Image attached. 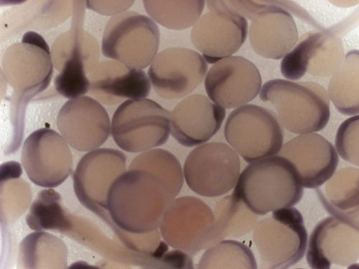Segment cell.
<instances>
[{
	"instance_id": "6da1fadb",
	"label": "cell",
	"mask_w": 359,
	"mask_h": 269,
	"mask_svg": "<svg viewBox=\"0 0 359 269\" xmlns=\"http://www.w3.org/2000/svg\"><path fill=\"white\" fill-rule=\"evenodd\" d=\"M175 196L162 178L143 169H129L110 188L107 211L112 222L133 234L161 227Z\"/></svg>"
},
{
	"instance_id": "7a4b0ae2",
	"label": "cell",
	"mask_w": 359,
	"mask_h": 269,
	"mask_svg": "<svg viewBox=\"0 0 359 269\" xmlns=\"http://www.w3.org/2000/svg\"><path fill=\"white\" fill-rule=\"evenodd\" d=\"M232 195L262 216L296 205L303 197L304 188L292 164L279 155L248 165L239 175Z\"/></svg>"
},
{
	"instance_id": "3957f363",
	"label": "cell",
	"mask_w": 359,
	"mask_h": 269,
	"mask_svg": "<svg viewBox=\"0 0 359 269\" xmlns=\"http://www.w3.org/2000/svg\"><path fill=\"white\" fill-rule=\"evenodd\" d=\"M259 98L273 105L280 124L294 134L319 132L330 119V99L315 82L269 80L261 88Z\"/></svg>"
},
{
	"instance_id": "277c9868",
	"label": "cell",
	"mask_w": 359,
	"mask_h": 269,
	"mask_svg": "<svg viewBox=\"0 0 359 269\" xmlns=\"http://www.w3.org/2000/svg\"><path fill=\"white\" fill-rule=\"evenodd\" d=\"M160 29L147 16L128 11L110 18L104 29V56L128 67L143 70L151 65L160 45Z\"/></svg>"
},
{
	"instance_id": "5b68a950",
	"label": "cell",
	"mask_w": 359,
	"mask_h": 269,
	"mask_svg": "<svg viewBox=\"0 0 359 269\" xmlns=\"http://www.w3.org/2000/svg\"><path fill=\"white\" fill-rule=\"evenodd\" d=\"M224 136L248 164L278 155L284 141L277 115L271 110L252 104L237 107L230 113Z\"/></svg>"
},
{
	"instance_id": "8992f818",
	"label": "cell",
	"mask_w": 359,
	"mask_h": 269,
	"mask_svg": "<svg viewBox=\"0 0 359 269\" xmlns=\"http://www.w3.org/2000/svg\"><path fill=\"white\" fill-rule=\"evenodd\" d=\"M111 133L123 151L140 153L164 145L170 133V112L149 99L129 100L118 107Z\"/></svg>"
},
{
	"instance_id": "52a82bcc",
	"label": "cell",
	"mask_w": 359,
	"mask_h": 269,
	"mask_svg": "<svg viewBox=\"0 0 359 269\" xmlns=\"http://www.w3.org/2000/svg\"><path fill=\"white\" fill-rule=\"evenodd\" d=\"M253 239L264 268H290L303 259L308 244L303 216L294 207L274 211L259 221Z\"/></svg>"
},
{
	"instance_id": "ba28073f",
	"label": "cell",
	"mask_w": 359,
	"mask_h": 269,
	"mask_svg": "<svg viewBox=\"0 0 359 269\" xmlns=\"http://www.w3.org/2000/svg\"><path fill=\"white\" fill-rule=\"evenodd\" d=\"M241 162L233 149L224 143L198 146L188 156L184 175L189 188L205 197L223 196L235 188Z\"/></svg>"
},
{
	"instance_id": "9c48e42d",
	"label": "cell",
	"mask_w": 359,
	"mask_h": 269,
	"mask_svg": "<svg viewBox=\"0 0 359 269\" xmlns=\"http://www.w3.org/2000/svg\"><path fill=\"white\" fill-rule=\"evenodd\" d=\"M208 11L194 25L191 39L209 65L236 53L248 35V22L227 2L207 1Z\"/></svg>"
},
{
	"instance_id": "30bf717a",
	"label": "cell",
	"mask_w": 359,
	"mask_h": 269,
	"mask_svg": "<svg viewBox=\"0 0 359 269\" xmlns=\"http://www.w3.org/2000/svg\"><path fill=\"white\" fill-rule=\"evenodd\" d=\"M239 14L251 20L249 37L252 49L269 59L283 58L297 44L298 29L285 10L251 1H228Z\"/></svg>"
},
{
	"instance_id": "8fae6325",
	"label": "cell",
	"mask_w": 359,
	"mask_h": 269,
	"mask_svg": "<svg viewBox=\"0 0 359 269\" xmlns=\"http://www.w3.org/2000/svg\"><path fill=\"white\" fill-rule=\"evenodd\" d=\"M21 162L31 181L46 188L63 184L74 166L69 143L62 135L50 129L37 130L27 138Z\"/></svg>"
},
{
	"instance_id": "7c38bea8",
	"label": "cell",
	"mask_w": 359,
	"mask_h": 269,
	"mask_svg": "<svg viewBox=\"0 0 359 269\" xmlns=\"http://www.w3.org/2000/svg\"><path fill=\"white\" fill-rule=\"evenodd\" d=\"M216 217L212 209L196 197L175 199L161 225L172 247L195 254L215 244Z\"/></svg>"
},
{
	"instance_id": "4fadbf2b",
	"label": "cell",
	"mask_w": 359,
	"mask_h": 269,
	"mask_svg": "<svg viewBox=\"0 0 359 269\" xmlns=\"http://www.w3.org/2000/svg\"><path fill=\"white\" fill-rule=\"evenodd\" d=\"M3 73L18 95L34 97L49 86L53 75L50 49L43 38L26 33L3 59Z\"/></svg>"
},
{
	"instance_id": "5bb4252c",
	"label": "cell",
	"mask_w": 359,
	"mask_h": 269,
	"mask_svg": "<svg viewBox=\"0 0 359 269\" xmlns=\"http://www.w3.org/2000/svg\"><path fill=\"white\" fill-rule=\"evenodd\" d=\"M208 71L205 60L196 51L170 48L158 53L148 71L156 93L165 100H177L192 93Z\"/></svg>"
},
{
	"instance_id": "9a60e30c",
	"label": "cell",
	"mask_w": 359,
	"mask_h": 269,
	"mask_svg": "<svg viewBox=\"0 0 359 269\" xmlns=\"http://www.w3.org/2000/svg\"><path fill=\"white\" fill-rule=\"evenodd\" d=\"M261 88L262 77L257 67L238 55L224 58L214 65L205 79L209 99L224 109L247 105L257 98Z\"/></svg>"
},
{
	"instance_id": "2e32d148",
	"label": "cell",
	"mask_w": 359,
	"mask_h": 269,
	"mask_svg": "<svg viewBox=\"0 0 359 269\" xmlns=\"http://www.w3.org/2000/svg\"><path fill=\"white\" fill-rule=\"evenodd\" d=\"M57 126L75 150L90 152L107 140L111 124L107 110L97 100L83 96L64 105L57 114Z\"/></svg>"
},
{
	"instance_id": "e0dca14e",
	"label": "cell",
	"mask_w": 359,
	"mask_h": 269,
	"mask_svg": "<svg viewBox=\"0 0 359 269\" xmlns=\"http://www.w3.org/2000/svg\"><path fill=\"white\" fill-rule=\"evenodd\" d=\"M294 166L303 188L318 189L335 173L339 159L334 145L312 133L298 136L284 145L279 153Z\"/></svg>"
},
{
	"instance_id": "ac0fdd59",
	"label": "cell",
	"mask_w": 359,
	"mask_h": 269,
	"mask_svg": "<svg viewBox=\"0 0 359 269\" xmlns=\"http://www.w3.org/2000/svg\"><path fill=\"white\" fill-rule=\"evenodd\" d=\"M309 244L306 258L311 268L358 266V227L351 223L327 218L315 228Z\"/></svg>"
},
{
	"instance_id": "d6986e66",
	"label": "cell",
	"mask_w": 359,
	"mask_h": 269,
	"mask_svg": "<svg viewBox=\"0 0 359 269\" xmlns=\"http://www.w3.org/2000/svg\"><path fill=\"white\" fill-rule=\"evenodd\" d=\"M344 59L341 41L332 35L316 33L310 35L289 51L281 61L284 77L297 81L309 73L328 77L341 67Z\"/></svg>"
},
{
	"instance_id": "ffe728a7",
	"label": "cell",
	"mask_w": 359,
	"mask_h": 269,
	"mask_svg": "<svg viewBox=\"0 0 359 269\" xmlns=\"http://www.w3.org/2000/svg\"><path fill=\"white\" fill-rule=\"evenodd\" d=\"M226 117L224 107L203 95L180 102L170 112V133L181 145L194 147L212 138Z\"/></svg>"
},
{
	"instance_id": "44dd1931",
	"label": "cell",
	"mask_w": 359,
	"mask_h": 269,
	"mask_svg": "<svg viewBox=\"0 0 359 269\" xmlns=\"http://www.w3.org/2000/svg\"><path fill=\"white\" fill-rule=\"evenodd\" d=\"M91 88L104 104H115L123 99H145L151 93V81L142 70L106 62L100 65Z\"/></svg>"
},
{
	"instance_id": "7402d4cb",
	"label": "cell",
	"mask_w": 359,
	"mask_h": 269,
	"mask_svg": "<svg viewBox=\"0 0 359 269\" xmlns=\"http://www.w3.org/2000/svg\"><path fill=\"white\" fill-rule=\"evenodd\" d=\"M316 192L329 214L358 227V169H340Z\"/></svg>"
},
{
	"instance_id": "603a6c76",
	"label": "cell",
	"mask_w": 359,
	"mask_h": 269,
	"mask_svg": "<svg viewBox=\"0 0 359 269\" xmlns=\"http://www.w3.org/2000/svg\"><path fill=\"white\" fill-rule=\"evenodd\" d=\"M126 156L121 151L100 148L88 153L79 163L78 166L88 170L89 174L95 175L94 185L97 188L95 204L106 211L110 188L116 179L126 171Z\"/></svg>"
},
{
	"instance_id": "cb8c5ba5",
	"label": "cell",
	"mask_w": 359,
	"mask_h": 269,
	"mask_svg": "<svg viewBox=\"0 0 359 269\" xmlns=\"http://www.w3.org/2000/svg\"><path fill=\"white\" fill-rule=\"evenodd\" d=\"M358 50L350 51L329 82L327 96L337 110L345 115L359 112Z\"/></svg>"
},
{
	"instance_id": "d4e9b609",
	"label": "cell",
	"mask_w": 359,
	"mask_h": 269,
	"mask_svg": "<svg viewBox=\"0 0 359 269\" xmlns=\"http://www.w3.org/2000/svg\"><path fill=\"white\" fill-rule=\"evenodd\" d=\"M144 9L161 25L176 31L194 26L201 16L205 1H143Z\"/></svg>"
},
{
	"instance_id": "484cf974",
	"label": "cell",
	"mask_w": 359,
	"mask_h": 269,
	"mask_svg": "<svg viewBox=\"0 0 359 269\" xmlns=\"http://www.w3.org/2000/svg\"><path fill=\"white\" fill-rule=\"evenodd\" d=\"M215 214V244L225 237H239L247 234L255 226L257 216L233 195L218 204Z\"/></svg>"
},
{
	"instance_id": "4316f807",
	"label": "cell",
	"mask_w": 359,
	"mask_h": 269,
	"mask_svg": "<svg viewBox=\"0 0 359 269\" xmlns=\"http://www.w3.org/2000/svg\"><path fill=\"white\" fill-rule=\"evenodd\" d=\"M130 169H143L155 173L165 181L175 197L184 186V175L181 164L164 149H154L140 155Z\"/></svg>"
},
{
	"instance_id": "83f0119b",
	"label": "cell",
	"mask_w": 359,
	"mask_h": 269,
	"mask_svg": "<svg viewBox=\"0 0 359 269\" xmlns=\"http://www.w3.org/2000/svg\"><path fill=\"white\" fill-rule=\"evenodd\" d=\"M198 268H257L255 257L246 245L223 241L209 248L203 255Z\"/></svg>"
},
{
	"instance_id": "f1b7e54d",
	"label": "cell",
	"mask_w": 359,
	"mask_h": 269,
	"mask_svg": "<svg viewBox=\"0 0 359 269\" xmlns=\"http://www.w3.org/2000/svg\"><path fill=\"white\" fill-rule=\"evenodd\" d=\"M54 86L59 95L69 100L83 97L91 88L79 48L74 49L62 72L55 77Z\"/></svg>"
},
{
	"instance_id": "f546056e",
	"label": "cell",
	"mask_w": 359,
	"mask_h": 269,
	"mask_svg": "<svg viewBox=\"0 0 359 269\" xmlns=\"http://www.w3.org/2000/svg\"><path fill=\"white\" fill-rule=\"evenodd\" d=\"M60 195L54 190L41 192L27 218V223L33 230L61 228L66 226Z\"/></svg>"
},
{
	"instance_id": "4dcf8cb0",
	"label": "cell",
	"mask_w": 359,
	"mask_h": 269,
	"mask_svg": "<svg viewBox=\"0 0 359 269\" xmlns=\"http://www.w3.org/2000/svg\"><path fill=\"white\" fill-rule=\"evenodd\" d=\"M359 116L346 119L339 127L335 140L337 152L345 161L358 166Z\"/></svg>"
},
{
	"instance_id": "1f68e13d",
	"label": "cell",
	"mask_w": 359,
	"mask_h": 269,
	"mask_svg": "<svg viewBox=\"0 0 359 269\" xmlns=\"http://www.w3.org/2000/svg\"><path fill=\"white\" fill-rule=\"evenodd\" d=\"M133 1L126 2H88V5L90 9H93L102 15H118L124 13L133 5Z\"/></svg>"
}]
</instances>
